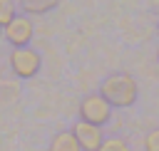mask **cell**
I'll use <instances>...</instances> for the list:
<instances>
[{"label": "cell", "instance_id": "7c38bea8", "mask_svg": "<svg viewBox=\"0 0 159 151\" xmlns=\"http://www.w3.org/2000/svg\"><path fill=\"white\" fill-rule=\"evenodd\" d=\"M157 30H159V22H157Z\"/></svg>", "mask_w": 159, "mask_h": 151}, {"label": "cell", "instance_id": "9c48e42d", "mask_svg": "<svg viewBox=\"0 0 159 151\" xmlns=\"http://www.w3.org/2000/svg\"><path fill=\"white\" fill-rule=\"evenodd\" d=\"M12 17H15V5H12V0H0V27L10 25Z\"/></svg>", "mask_w": 159, "mask_h": 151}, {"label": "cell", "instance_id": "277c9868", "mask_svg": "<svg viewBox=\"0 0 159 151\" xmlns=\"http://www.w3.org/2000/svg\"><path fill=\"white\" fill-rule=\"evenodd\" d=\"M72 134L77 136V141H80L82 151H97V149H99V144L104 141L102 126L89 124V121H82V119H80V121L72 126Z\"/></svg>", "mask_w": 159, "mask_h": 151}, {"label": "cell", "instance_id": "5b68a950", "mask_svg": "<svg viewBox=\"0 0 159 151\" xmlns=\"http://www.w3.org/2000/svg\"><path fill=\"white\" fill-rule=\"evenodd\" d=\"M5 37L12 47H27V42L32 40V22L22 15H15L10 25H5Z\"/></svg>", "mask_w": 159, "mask_h": 151}, {"label": "cell", "instance_id": "8992f818", "mask_svg": "<svg viewBox=\"0 0 159 151\" xmlns=\"http://www.w3.org/2000/svg\"><path fill=\"white\" fill-rule=\"evenodd\" d=\"M50 151H82V146H80V141L72 131H60V134L52 136Z\"/></svg>", "mask_w": 159, "mask_h": 151}, {"label": "cell", "instance_id": "8fae6325", "mask_svg": "<svg viewBox=\"0 0 159 151\" xmlns=\"http://www.w3.org/2000/svg\"><path fill=\"white\" fill-rule=\"evenodd\" d=\"M157 59H159V52H157Z\"/></svg>", "mask_w": 159, "mask_h": 151}, {"label": "cell", "instance_id": "30bf717a", "mask_svg": "<svg viewBox=\"0 0 159 151\" xmlns=\"http://www.w3.org/2000/svg\"><path fill=\"white\" fill-rule=\"evenodd\" d=\"M144 149H147V151H159V129H154V131L147 134V139H144Z\"/></svg>", "mask_w": 159, "mask_h": 151}, {"label": "cell", "instance_id": "3957f363", "mask_svg": "<svg viewBox=\"0 0 159 151\" xmlns=\"http://www.w3.org/2000/svg\"><path fill=\"white\" fill-rule=\"evenodd\" d=\"M40 64H42V59L32 47H15L12 54H10V67L20 79L35 77L40 72Z\"/></svg>", "mask_w": 159, "mask_h": 151}, {"label": "cell", "instance_id": "52a82bcc", "mask_svg": "<svg viewBox=\"0 0 159 151\" xmlns=\"http://www.w3.org/2000/svg\"><path fill=\"white\" fill-rule=\"evenodd\" d=\"M20 5H22V10L30 12V15H45V12H50L52 7H57L60 0H20Z\"/></svg>", "mask_w": 159, "mask_h": 151}, {"label": "cell", "instance_id": "6da1fadb", "mask_svg": "<svg viewBox=\"0 0 159 151\" xmlns=\"http://www.w3.org/2000/svg\"><path fill=\"white\" fill-rule=\"evenodd\" d=\"M99 94L112 104V106H132L137 101V82L134 77L129 74H109L104 82H102V89Z\"/></svg>", "mask_w": 159, "mask_h": 151}, {"label": "cell", "instance_id": "ba28073f", "mask_svg": "<svg viewBox=\"0 0 159 151\" xmlns=\"http://www.w3.org/2000/svg\"><path fill=\"white\" fill-rule=\"evenodd\" d=\"M97 151H129V144L124 139H119V136H109V139H104L99 144Z\"/></svg>", "mask_w": 159, "mask_h": 151}, {"label": "cell", "instance_id": "7a4b0ae2", "mask_svg": "<svg viewBox=\"0 0 159 151\" xmlns=\"http://www.w3.org/2000/svg\"><path fill=\"white\" fill-rule=\"evenodd\" d=\"M109 114H112V104L102 97V94H89L80 101V119L82 121H89V124H107L109 121Z\"/></svg>", "mask_w": 159, "mask_h": 151}]
</instances>
